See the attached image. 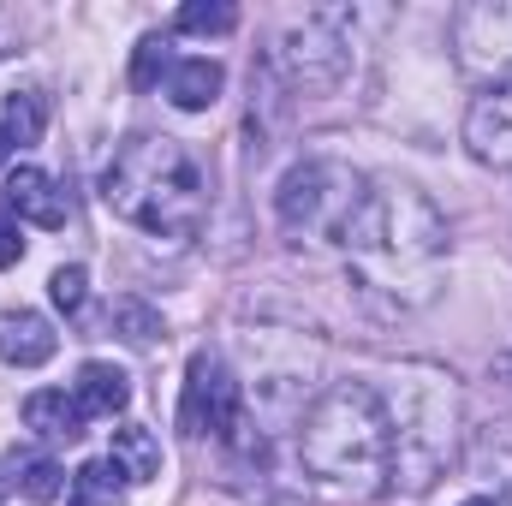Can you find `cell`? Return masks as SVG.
I'll return each instance as SVG.
<instances>
[{"label": "cell", "instance_id": "4fadbf2b", "mask_svg": "<svg viewBox=\"0 0 512 506\" xmlns=\"http://www.w3.org/2000/svg\"><path fill=\"white\" fill-rule=\"evenodd\" d=\"M84 405L66 393V387H42V393H30L24 399V429H36L42 441H78L84 435Z\"/></svg>", "mask_w": 512, "mask_h": 506}, {"label": "cell", "instance_id": "5b68a950", "mask_svg": "<svg viewBox=\"0 0 512 506\" xmlns=\"http://www.w3.org/2000/svg\"><path fill=\"white\" fill-rule=\"evenodd\" d=\"M364 191H370V179L358 167H346L334 155H304L280 179L274 215H280L286 239H298V245H346V227L358 221Z\"/></svg>", "mask_w": 512, "mask_h": 506}, {"label": "cell", "instance_id": "7a4b0ae2", "mask_svg": "<svg viewBox=\"0 0 512 506\" xmlns=\"http://www.w3.org/2000/svg\"><path fill=\"white\" fill-rule=\"evenodd\" d=\"M102 203L137 233L185 245L209 221V167L167 131H131L102 173Z\"/></svg>", "mask_w": 512, "mask_h": 506}, {"label": "cell", "instance_id": "52a82bcc", "mask_svg": "<svg viewBox=\"0 0 512 506\" xmlns=\"http://www.w3.org/2000/svg\"><path fill=\"white\" fill-rule=\"evenodd\" d=\"M179 429L185 435H215L227 447L245 441V387L215 352H197L185 364V393H179Z\"/></svg>", "mask_w": 512, "mask_h": 506}, {"label": "cell", "instance_id": "8fae6325", "mask_svg": "<svg viewBox=\"0 0 512 506\" xmlns=\"http://www.w3.org/2000/svg\"><path fill=\"white\" fill-rule=\"evenodd\" d=\"M54 352H60V334H54L48 316H36V310H6V322H0V364L36 370V364H48Z\"/></svg>", "mask_w": 512, "mask_h": 506}, {"label": "cell", "instance_id": "d6986e66", "mask_svg": "<svg viewBox=\"0 0 512 506\" xmlns=\"http://www.w3.org/2000/svg\"><path fill=\"white\" fill-rule=\"evenodd\" d=\"M173 24L185 36H227V30H239V6L233 0H191V6H179Z\"/></svg>", "mask_w": 512, "mask_h": 506}, {"label": "cell", "instance_id": "9c48e42d", "mask_svg": "<svg viewBox=\"0 0 512 506\" xmlns=\"http://www.w3.org/2000/svg\"><path fill=\"white\" fill-rule=\"evenodd\" d=\"M465 149L489 167H512V78L489 84L465 114Z\"/></svg>", "mask_w": 512, "mask_h": 506}, {"label": "cell", "instance_id": "9a60e30c", "mask_svg": "<svg viewBox=\"0 0 512 506\" xmlns=\"http://www.w3.org/2000/svg\"><path fill=\"white\" fill-rule=\"evenodd\" d=\"M126 489H131V477L120 471V459L102 453V459L78 465V477H72V506H126Z\"/></svg>", "mask_w": 512, "mask_h": 506}, {"label": "cell", "instance_id": "ba28073f", "mask_svg": "<svg viewBox=\"0 0 512 506\" xmlns=\"http://www.w3.org/2000/svg\"><path fill=\"white\" fill-rule=\"evenodd\" d=\"M453 48L471 78H512V0H471L453 12Z\"/></svg>", "mask_w": 512, "mask_h": 506}, {"label": "cell", "instance_id": "30bf717a", "mask_svg": "<svg viewBox=\"0 0 512 506\" xmlns=\"http://www.w3.org/2000/svg\"><path fill=\"white\" fill-rule=\"evenodd\" d=\"M6 209L18 215V221H36V227H66V215H72V203H66V191L42 173V167H18L12 179H6Z\"/></svg>", "mask_w": 512, "mask_h": 506}, {"label": "cell", "instance_id": "4316f807", "mask_svg": "<svg viewBox=\"0 0 512 506\" xmlns=\"http://www.w3.org/2000/svg\"><path fill=\"white\" fill-rule=\"evenodd\" d=\"M268 506H298V501H268Z\"/></svg>", "mask_w": 512, "mask_h": 506}, {"label": "cell", "instance_id": "ac0fdd59", "mask_svg": "<svg viewBox=\"0 0 512 506\" xmlns=\"http://www.w3.org/2000/svg\"><path fill=\"white\" fill-rule=\"evenodd\" d=\"M48 131V96L42 90H12L6 96V137L24 149V143H42Z\"/></svg>", "mask_w": 512, "mask_h": 506}, {"label": "cell", "instance_id": "3957f363", "mask_svg": "<svg viewBox=\"0 0 512 506\" xmlns=\"http://www.w3.org/2000/svg\"><path fill=\"white\" fill-rule=\"evenodd\" d=\"M298 459L304 471L352 501L387 495L393 477V435H387L382 387L370 381H334L298 423Z\"/></svg>", "mask_w": 512, "mask_h": 506}, {"label": "cell", "instance_id": "ffe728a7", "mask_svg": "<svg viewBox=\"0 0 512 506\" xmlns=\"http://www.w3.org/2000/svg\"><path fill=\"white\" fill-rule=\"evenodd\" d=\"M161 72H173L167 42H161V36H143V42H137V60H131V84H137V90H155Z\"/></svg>", "mask_w": 512, "mask_h": 506}, {"label": "cell", "instance_id": "8992f818", "mask_svg": "<svg viewBox=\"0 0 512 506\" xmlns=\"http://www.w3.org/2000/svg\"><path fill=\"white\" fill-rule=\"evenodd\" d=\"M274 66H280V78L292 90H334V84H346V72H352V12L322 6V12L292 18L280 48H274Z\"/></svg>", "mask_w": 512, "mask_h": 506}, {"label": "cell", "instance_id": "484cf974", "mask_svg": "<svg viewBox=\"0 0 512 506\" xmlns=\"http://www.w3.org/2000/svg\"><path fill=\"white\" fill-rule=\"evenodd\" d=\"M459 506H501L495 495H471V501H459Z\"/></svg>", "mask_w": 512, "mask_h": 506}, {"label": "cell", "instance_id": "e0dca14e", "mask_svg": "<svg viewBox=\"0 0 512 506\" xmlns=\"http://www.w3.org/2000/svg\"><path fill=\"white\" fill-rule=\"evenodd\" d=\"M114 459H120V471L131 483H155L161 477V441L149 429H137V423L114 429Z\"/></svg>", "mask_w": 512, "mask_h": 506}, {"label": "cell", "instance_id": "5bb4252c", "mask_svg": "<svg viewBox=\"0 0 512 506\" xmlns=\"http://www.w3.org/2000/svg\"><path fill=\"white\" fill-rule=\"evenodd\" d=\"M72 399L84 405V417H120L131 405V381H126V370L90 358V364L78 370V381H72Z\"/></svg>", "mask_w": 512, "mask_h": 506}, {"label": "cell", "instance_id": "cb8c5ba5", "mask_svg": "<svg viewBox=\"0 0 512 506\" xmlns=\"http://www.w3.org/2000/svg\"><path fill=\"white\" fill-rule=\"evenodd\" d=\"M495 376H501V381H512V346L501 352V358H495Z\"/></svg>", "mask_w": 512, "mask_h": 506}, {"label": "cell", "instance_id": "603a6c76", "mask_svg": "<svg viewBox=\"0 0 512 506\" xmlns=\"http://www.w3.org/2000/svg\"><path fill=\"white\" fill-rule=\"evenodd\" d=\"M24 256V233H18V215L0 203V268H12Z\"/></svg>", "mask_w": 512, "mask_h": 506}, {"label": "cell", "instance_id": "7c38bea8", "mask_svg": "<svg viewBox=\"0 0 512 506\" xmlns=\"http://www.w3.org/2000/svg\"><path fill=\"white\" fill-rule=\"evenodd\" d=\"M221 90H227V72H221V60H209V54L179 60V66L167 72V102H173L179 114H209V108L221 102Z\"/></svg>", "mask_w": 512, "mask_h": 506}, {"label": "cell", "instance_id": "277c9868", "mask_svg": "<svg viewBox=\"0 0 512 506\" xmlns=\"http://www.w3.org/2000/svg\"><path fill=\"white\" fill-rule=\"evenodd\" d=\"M387 405V435H393V477L387 489L399 495H423L435 489V477H447L453 453H459V423H465V399L459 381L435 364H405L393 387L382 393Z\"/></svg>", "mask_w": 512, "mask_h": 506}, {"label": "cell", "instance_id": "44dd1931", "mask_svg": "<svg viewBox=\"0 0 512 506\" xmlns=\"http://www.w3.org/2000/svg\"><path fill=\"white\" fill-rule=\"evenodd\" d=\"M84 286H90V274L72 262V268H54V280H48V298H54V310H84Z\"/></svg>", "mask_w": 512, "mask_h": 506}, {"label": "cell", "instance_id": "6da1fadb", "mask_svg": "<svg viewBox=\"0 0 512 506\" xmlns=\"http://www.w3.org/2000/svg\"><path fill=\"white\" fill-rule=\"evenodd\" d=\"M340 251L352 256V274L370 298H382L387 310H423L441 298L453 239H447L441 209L417 185L387 179L364 191V209L346 227Z\"/></svg>", "mask_w": 512, "mask_h": 506}, {"label": "cell", "instance_id": "7402d4cb", "mask_svg": "<svg viewBox=\"0 0 512 506\" xmlns=\"http://www.w3.org/2000/svg\"><path fill=\"white\" fill-rule=\"evenodd\" d=\"M60 477H66V471H60L54 459H30V465L18 471V489H24L30 501H54V495H60Z\"/></svg>", "mask_w": 512, "mask_h": 506}, {"label": "cell", "instance_id": "2e32d148", "mask_svg": "<svg viewBox=\"0 0 512 506\" xmlns=\"http://www.w3.org/2000/svg\"><path fill=\"white\" fill-rule=\"evenodd\" d=\"M108 328H114L126 346H137V352H149V346H161V340H167L161 310H155V304H143V298H114V304H108Z\"/></svg>", "mask_w": 512, "mask_h": 506}, {"label": "cell", "instance_id": "d4e9b609", "mask_svg": "<svg viewBox=\"0 0 512 506\" xmlns=\"http://www.w3.org/2000/svg\"><path fill=\"white\" fill-rule=\"evenodd\" d=\"M6 155H12V137H6V126H0V167H6Z\"/></svg>", "mask_w": 512, "mask_h": 506}, {"label": "cell", "instance_id": "83f0119b", "mask_svg": "<svg viewBox=\"0 0 512 506\" xmlns=\"http://www.w3.org/2000/svg\"><path fill=\"white\" fill-rule=\"evenodd\" d=\"M0 495H6V477H0Z\"/></svg>", "mask_w": 512, "mask_h": 506}]
</instances>
